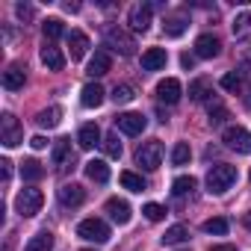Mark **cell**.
<instances>
[{"mask_svg": "<svg viewBox=\"0 0 251 251\" xmlns=\"http://www.w3.org/2000/svg\"><path fill=\"white\" fill-rule=\"evenodd\" d=\"M236 166H227V163H219L207 172V192L210 195H225L233 183H236Z\"/></svg>", "mask_w": 251, "mask_h": 251, "instance_id": "1", "label": "cell"}, {"mask_svg": "<svg viewBox=\"0 0 251 251\" xmlns=\"http://www.w3.org/2000/svg\"><path fill=\"white\" fill-rule=\"evenodd\" d=\"M103 42H106V48H112V50L121 53V56H133V53H136V39H133L130 33H124L118 24L103 27Z\"/></svg>", "mask_w": 251, "mask_h": 251, "instance_id": "2", "label": "cell"}, {"mask_svg": "<svg viewBox=\"0 0 251 251\" xmlns=\"http://www.w3.org/2000/svg\"><path fill=\"white\" fill-rule=\"evenodd\" d=\"M136 166H142L145 172H157L163 166V142L160 139H148L139 145L136 151Z\"/></svg>", "mask_w": 251, "mask_h": 251, "instance_id": "3", "label": "cell"}, {"mask_svg": "<svg viewBox=\"0 0 251 251\" xmlns=\"http://www.w3.org/2000/svg\"><path fill=\"white\" fill-rule=\"evenodd\" d=\"M77 236L80 239H86V242H98V245H103V242H109V225L103 222V219H83L80 225H77Z\"/></svg>", "mask_w": 251, "mask_h": 251, "instance_id": "4", "label": "cell"}, {"mask_svg": "<svg viewBox=\"0 0 251 251\" xmlns=\"http://www.w3.org/2000/svg\"><path fill=\"white\" fill-rule=\"evenodd\" d=\"M42 204H45V195H42V189H36V186L21 189V192H18V198H15V210H18L24 219L36 216V213L42 210Z\"/></svg>", "mask_w": 251, "mask_h": 251, "instance_id": "5", "label": "cell"}, {"mask_svg": "<svg viewBox=\"0 0 251 251\" xmlns=\"http://www.w3.org/2000/svg\"><path fill=\"white\" fill-rule=\"evenodd\" d=\"M0 142H3L6 148H15L24 142V130H21V124L12 112H3L0 115Z\"/></svg>", "mask_w": 251, "mask_h": 251, "instance_id": "6", "label": "cell"}, {"mask_svg": "<svg viewBox=\"0 0 251 251\" xmlns=\"http://www.w3.org/2000/svg\"><path fill=\"white\" fill-rule=\"evenodd\" d=\"M222 142L236 151V154H251V133L245 127H239V124H230V127H225L222 133Z\"/></svg>", "mask_w": 251, "mask_h": 251, "instance_id": "7", "label": "cell"}, {"mask_svg": "<svg viewBox=\"0 0 251 251\" xmlns=\"http://www.w3.org/2000/svg\"><path fill=\"white\" fill-rule=\"evenodd\" d=\"M145 115L142 112H118L115 115V130H121L124 136H139L145 130Z\"/></svg>", "mask_w": 251, "mask_h": 251, "instance_id": "8", "label": "cell"}, {"mask_svg": "<svg viewBox=\"0 0 251 251\" xmlns=\"http://www.w3.org/2000/svg\"><path fill=\"white\" fill-rule=\"evenodd\" d=\"M127 24H130L136 33H145V30L151 27V3H136V6H130Z\"/></svg>", "mask_w": 251, "mask_h": 251, "instance_id": "9", "label": "cell"}, {"mask_svg": "<svg viewBox=\"0 0 251 251\" xmlns=\"http://www.w3.org/2000/svg\"><path fill=\"white\" fill-rule=\"evenodd\" d=\"M50 160H53V166H56L59 172L71 169V166H74V151H71V139H59V142L53 145V151H50Z\"/></svg>", "mask_w": 251, "mask_h": 251, "instance_id": "10", "label": "cell"}, {"mask_svg": "<svg viewBox=\"0 0 251 251\" xmlns=\"http://www.w3.org/2000/svg\"><path fill=\"white\" fill-rule=\"evenodd\" d=\"M106 216H109L115 225H127V222L133 219V210H130V204L124 201V198H109V201H106Z\"/></svg>", "mask_w": 251, "mask_h": 251, "instance_id": "11", "label": "cell"}, {"mask_svg": "<svg viewBox=\"0 0 251 251\" xmlns=\"http://www.w3.org/2000/svg\"><path fill=\"white\" fill-rule=\"evenodd\" d=\"M180 95H183L180 80L166 77V80H160V83H157V98H160L163 103H177V100H180Z\"/></svg>", "mask_w": 251, "mask_h": 251, "instance_id": "12", "label": "cell"}, {"mask_svg": "<svg viewBox=\"0 0 251 251\" xmlns=\"http://www.w3.org/2000/svg\"><path fill=\"white\" fill-rule=\"evenodd\" d=\"M219 50H222V42H219L213 33H204V36L195 39V56H201V59H213V56H219Z\"/></svg>", "mask_w": 251, "mask_h": 251, "instance_id": "13", "label": "cell"}, {"mask_svg": "<svg viewBox=\"0 0 251 251\" xmlns=\"http://www.w3.org/2000/svg\"><path fill=\"white\" fill-rule=\"evenodd\" d=\"M103 86L98 83V80H92V83H86L83 86V92H80V103L86 106V109H95V106H100L103 103Z\"/></svg>", "mask_w": 251, "mask_h": 251, "instance_id": "14", "label": "cell"}, {"mask_svg": "<svg viewBox=\"0 0 251 251\" xmlns=\"http://www.w3.org/2000/svg\"><path fill=\"white\" fill-rule=\"evenodd\" d=\"M86 201V189L80 183H65L59 186V204L62 207H80Z\"/></svg>", "mask_w": 251, "mask_h": 251, "instance_id": "15", "label": "cell"}, {"mask_svg": "<svg viewBox=\"0 0 251 251\" xmlns=\"http://www.w3.org/2000/svg\"><path fill=\"white\" fill-rule=\"evenodd\" d=\"M109 68H112V56L106 53V50H95V56L89 59V77L92 80H98V77H103V74H109Z\"/></svg>", "mask_w": 251, "mask_h": 251, "instance_id": "16", "label": "cell"}, {"mask_svg": "<svg viewBox=\"0 0 251 251\" xmlns=\"http://www.w3.org/2000/svg\"><path fill=\"white\" fill-rule=\"evenodd\" d=\"M77 145H80L83 151H92L95 145H103V139H100V127H98V124H83L80 133H77Z\"/></svg>", "mask_w": 251, "mask_h": 251, "instance_id": "17", "label": "cell"}, {"mask_svg": "<svg viewBox=\"0 0 251 251\" xmlns=\"http://www.w3.org/2000/svg\"><path fill=\"white\" fill-rule=\"evenodd\" d=\"M166 62H169V53L163 48H148L142 53V71H160L166 68Z\"/></svg>", "mask_w": 251, "mask_h": 251, "instance_id": "18", "label": "cell"}, {"mask_svg": "<svg viewBox=\"0 0 251 251\" xmlns=\"http://www.w3.org/2000/svg\"><path fill=\"white\" fill-rule=\"evenodd\" d=\"M186 30H189L186 15H166V18H163V33H166L169 39H180Z\"/></svg>", "mask_w": 251, "mask_h": 251, "instance_id": "19", "label": "cell"}, {"mask_svg": "<svg viewBox=\"0 0 251 251\" xmlns=\"http://www.w3.org/2000/svg\"><path fill=\"white\" fill-rule=\"evenodd\" d=\"M42 62H45L50 71H62V68H65L62 50H59L56 45H50V42H45V48H42Z\"/></svg>", "mask_w": 251, "mask_h": 251, "instance_id": "20", "label": "cell"}, {"mask_svg": "<svg viewBox=\"0 0 251 251\" xmlns=\"http://www.w3.org/2000/svg\"><path fill=\"white\" fill-rule=\"evenodd\" d=\"M24 80H27V74H24L21 65H9V68L3 71V89H9V92L24 89Z\"/></svg>", "mask_w": 251, "mask_h": 251, "instance_id": "21", "label": "cell"}, {"mask_svg": "<svg viewBox=\"0 0 251 251\" xmlns=\"http://www.w3.org/2000/svg\"><path fill=\"white\" fill-rule=\"evenodd\" d=\"M68 48H71V59H83L86 50H89V36L80 33V30H71V36H68Z\"/></svg>", "mask_w": 251, "mask_h": 251, "instance_id": "22", "label": "cell"}, {"mask_svg": "<svg viewBox=\"0 0 251 251\" xmlns=\"http://www.w3.org/2000/svg\"><path fill=\"white\" fill-rule=\"evenodd\" d=\"M86 177L95 180V183H106L109 180V166L103 160H89L86 163Z\"/></svg>", "mask_w": 251, "mask_h": 251, "instance_id": "23", "label": "cell"}, {"mask_svg": "<svg viewBox=\"0 0 251 251\" xmlns=\"http://www.w3.org/2000/svg\"><path fill=\"white\" fill-rule=\"evenodd\" d=\"M24 251H53V233L50 230H39L36 236H30Z\"/></svg>", "mask_w": 251, "mask_h": 251, "instance_id": "24", "label": "cell"}, {"mask_svg": "<svg viewBox=\"0 0 251 251\" xmlns=\"http://www.w3.org/2000/svg\"><path fill=\"white\" fill-rule=\"evenodd\" d=\"M59 118H62V109L59 106H48V109H42L39 115H36V124H39V127H56V124H59Z\"/></svg>", "mask_w": 251, "mask_h": 251, "instance_id": "25", "label": "cell"}, {"mask_svg": "<svg viewBox=\"0 0 251 251\" xmlns=\"http://www.w3.org/2000/svg\"><path fill=\"white\" fill-rule=\"evenodd\" d=\"M207 95H213V83L207 77H198L189 83V98L192 100H207Z\"/></svg>", "mask_w": 251, "mask_h": 251, "instance_id": "26", "label": "cell"}, {"mask_svg": "<svg viewBox=\"0 0 251 251\" xmlns=\"http://www.w3.org/2000/svg\"><path fill=\"white\" fill-rule=\"evenodd\" d=\"M121 186L124 189H130V192H145L148 189V183L142 180V175H136V172H121Z\"/></svg>", "mask_w": 251, "mask_h": 251, "instance_id": "27", "label": "cell"}, {"mask_svg": "<svg viewBox=\"0 0 251 251\" xmlns=\"http://www.w3.org/2000/svg\"><path fill=\"white\" fill-rule=\"evenodd\" d=\"M189 239V227H183V225H172L166 233H163V245H180V242H186Z\"/></svg>", "mask_w": 251, "mask_h": 251, "instance_id": "28", "label": "cell"}, {"mask_svg": "<svg viewBox=\"0 0 251 251\" xmlns=\"http://www.w3.org/2000/svg\"><path fill=\"white\" fill-rule=\"evenodd\" d=\"M195 186H198V180H195V177H189V175H183V177H175L172 192H175L177 198H183V195H192V192H195Z\"/></svg>", "mask_w": 251, "mask_h": 251, "instance_id": "29", "label": "cell"}, {"mask_svg": "<svg viewBox=\"0 0 251 251\" xmlns=\"http://www.w3.org/2000/svg\"><path fill=\"white\" fill-rule=\"evenodd\" d=\"M21 177H24V180H42V177H45L42 163H39V160H24V163H21Z\"/></svg>", "mask_w": 251, "mask_h": 251, "instance_id": "30", "label": "cell"}, {"mask_svg": "<svg viewBox=\"0 0 251 251\" xmlns=\"http://www.w3.org/2000/svg\"><path fill=\"white\" fill-rule=\"evenodd\" d=\"M42 33H45V39H50V42H53V39H59V36L65 33V27H62V21H59V18H48V21L42 24Z\"/></svg>", "mask_w": 251, "mask_h": 251, "instance_id": "31", "label": "cell"}, {"mask_svg": "<svg viewBox=\"0 0 251 251\" xmlns=\"http://www.w3.org/2000/svg\"><path fill=\"white\" fill-rule=\"evenodd\" d=\"M248 33H251V9L242 12V15H236V21H233V36H236V39H242V36H248Z\"/></svg>", "mask_w": 251, "mask_h": 251, "instance_id": "32", "label": "cell"}, {"mask_svg": "<svg viewBox=\"0 0 251 251\" xmlns=\"http://www.w3.org/2000/svg\"><path fill=\"white\" fill-rule=\"evenodd\" d=\"M133 98H136V92H133V86H127V83H121V86L112 89V100H115V103H130Z\"/></svg>", "mask_w": 251, "mask_h": 251, "instance_id": "33", "label": "cell"}, {"mask_svg": "<svg viewBox=\"0 0 251 251\" xmlns=\"http://www.w3.org/2000/svg\"><path fill=\"white\" fill-rule=\"evenodd\" d=\"M103 151H106V157H109V160H118V157H121V142H118V133L103 136Z\"/></svg>", "mask_w": 251, "mask_h": 251, "instance_id": "34", "label": "cell"}, {"mask_svg": "<svg viewBox=\"0 0 251 251\" xmlns=\"http://www.w3.org/2000/svg\"><path fill=\"white\" fill-rule=\"evenodd\" d=\"M219 86H222L225 92H239V89H242V77H239L236 71H227V74L219 80Z\"/></svg>", "mask_w": 251, "mask_h": 251, "instance_id": "35", "label": "cell"}, {"mask_svg": "<svg viewBox=\"0 0 251 251\" xmlns=\"http://www.w3.org/2000/svg\"><path fill=\"white\" fill-rule=\"evenodd\" d=\"M189 157H192L189 145H186V142H177V145H175V151H172V163H175V166H186V163H189Z\"/></svg>", "mask_w": 251, "mask_h": 251, "instance_id": "36", "label": "cell"}, {"mask_svg": "<svg viewBox=\"0 0 251 251\" xmlns=\"http://www.w3.org/2000/svg\"><path fill=\"white\" fill-rule=\"evenodd\" d=\"M227 118V109L222 100H210V124H222Z\"/></svg>", "mask_w": 251, "mask_h": 251, "instance_id": "37", "label": "cell"}, {"mask_svg": "<svg viewBox=\"0 0 251 251\" xmlns=\"http://www.w3.org/2000/svg\"><path fill=\"white\" fill-rule=\"evenodd\" d=\"M204 233L225 236V233H227V222H225V219H207V222H204Z\"/></svg>", "mask_w": 251, "mask_h": 251, "instance_id": "38", "label": "cell"}, {"mask_svg": "<svg viewBox=\"0 0 251 251\" xmlns=\"http://www.w3.org/2000/svg\"><path fill=\"white\" fill-rule=\"evenodd\" d=\"M142 213H145V219H148V222H160V219L166 216V207H160V204H145V207H142Z\"/></svg>", "mask_w": 251, "mask_h": 251, "instance_id": "39", "label": "cell"}, {"mask_svg": "<svg viewBox=\"0 0 251 251\" xmlns=\"http://www.w3.org/2000/svg\"><path fill=\"white\" fill-rule=\"evenodd\" d=\"M15 12H18V18H21V21H30V18H33V6L18 3V6H15Z\"/></svg>", "mask_w": 251, "mask_h": 251, "instance_id": "40", "label": "cell"}, {"mask_svg": "<svg viewBox=\"0 0 251 251\" xmlns=\"http://www.w3.org/2000/svg\"><path fill=\"white\" fill-rule=\"evenodd\" d=\"M30 145H33L36 151H45V148H48V139H45V136H33V139H30Z\"/></svg>", "mask_w": 251, "mask_h": 251, "instance_id": "41", "label": "cell"}, {"mask_svg": "<svg viewBox=\"0 0 251 251\" xmlns=\"http://www.w3.org/2000/svg\"><path fill=\"white\" fill-rule=\"evenodd\" d=\"M180 65H183L186 71H192V65H195V56H189V53H183V56H180Z\"/></svg>", "mask_w": 251, "mask_h": 251, "instance_id": "42", "label": "cell"}, {"mask_svg": "<svg viewBox=\"0 0 251 251\" xmlns=\"http://www.w3.org/2000/svg\"><path fill=\"white\" fill-rule=\"evenodd\" d=\"M0 166H3V180H9V175H12V163H9V160H3Z\"/></svg>", "mask_w": 251, "mask_h": 251, "instance_id": "43", "label": "cell"}, {"mask_svg": "<svg viewBox=\"0 0 251 251\" xmlns=\"http://www.w3.org/2000/svg\"><path fill=\"white\" fill-rule=\"evenodd\" d=\"M65 12H80V3H62Z\"/></svg>", "mask_w": 251, "mask_h": 251, "instance_id": "44", "label": "cell"}, {"mask_svg": "<svg viewBox=\"0 0 251 251\" xmlns=\"http://www.w3.org/2000/svg\"><path fill=\"white\" fill-rule=\"evenodd\" d=\"M210 251H236V245H213Z\"/></svg>", "mask_w": 251, "mask_h": 251, "instance_id": "45", "label": "cell"}, {"mask_svg": "<svg viewBox=\"0 0 251 251\" xmlns=\"http://www.w3.org/2000/svg\"><path fill=\"white\" fill-rule=\"evenodd\" d=\"M242 225H245V227H248V230H251V210H248V213H245V216H242Z\"/></svg>", "mask_w": 251, "mask_h": 251, "instance_id": "46", "label": "cell"}, {"mask_svg": "<svg viewBox=\"0 0 251 251\" xmlns=\"http://www.w3.org/2000/svg\"><path fill=\"white\" fill-rule=\"evenodd\" d=\"M248 106H251V95H248Z\"/></svg>", "mask_w": 251, "mask_h": 251, "instance_id": "47", "label": "cell"}, {"mask_svg": "<svg viewBox=\"0 0 251 251\" xmlns=\"http://www.w3.org/2000/svg\"><path fill=\"white\" fill-rule=\"evenodd\" d=\"M86 251H95V248H86Z\"/></svg>", "mask_w": 251, "mask_h": 251, "instance_id": "48", "label": "cell"}]
</instances>
